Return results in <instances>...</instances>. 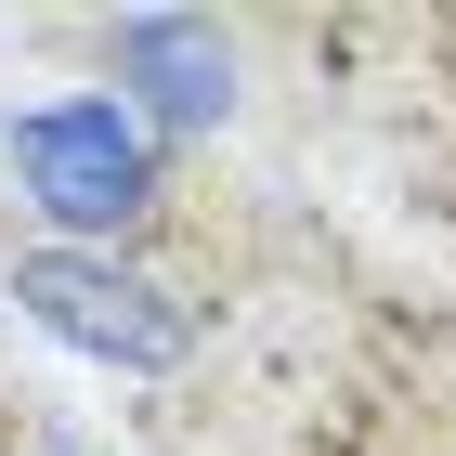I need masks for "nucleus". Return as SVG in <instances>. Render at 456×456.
<instances>
[{
  "label": "nucleus",
  "instance_id": "nucleus-1",
  "mask_svg": "<svg viewBox=\"0 0 456 456\" xmlns=\"http://www.w3.org/2000/svg\"><path fill=\"white\" fill-rule=\"evenodd\" d=\"M13 300H27L39 326H66V339L118 352V365H183V352H196V314H183L170 287L118 274V261H78V248H27V261H13Z\"/></svg>",
  "mask_w": 456,
  "mask_h": 456
},
{
  "label": "nucleus",
  "instance_id": "nucleus-2",
  "mask_svg": "<svg viewBox=\"0 0 456 456\" xmlns=\"http://www.w3.org/2000/svg\"><path fill=\"white\" fill-rule=\"evenodd\" d=\"M13 170H27V196L53 222L143 209V131H131V105H53V118H27V131H13Z\"/></svg>",
  "mask_w": 456,
  "mask_h": 456
},
{
  "label": "nucleus",
  "instance_id": "nucleus-3",
  "mask_svg": "<svg viewBox=\"0 0 456 456\" xmlns=\"http://www.w3.org/2000/svg\"><path fill=\"white\" fill-rule=\"evenodd\" d=\"M118 78H143V105L170 118V131H209L222 118V27H196V13H131V27H118Z\"/></svg>",
  "mask_w": 456,
  "mask_h": 456
}]
</instances>
